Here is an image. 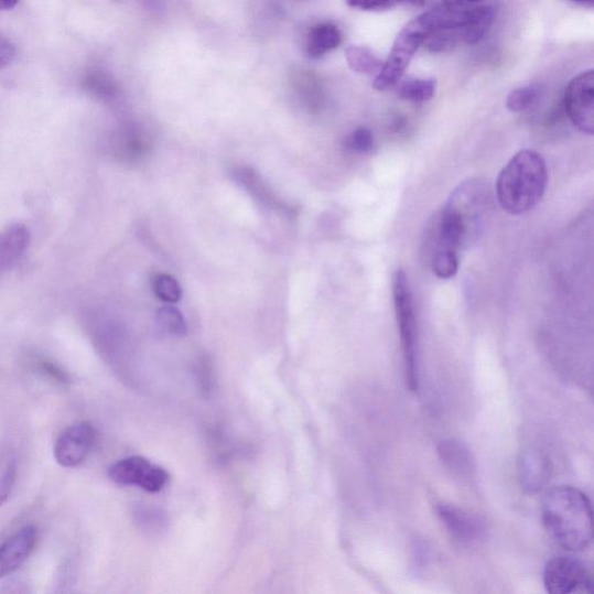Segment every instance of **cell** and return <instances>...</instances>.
Wrapping results in <instances>:
<instances>
[{"instance_id": "cell-1", "label": "cell", "mask_w": 594, "mask_h": 594, "mask_svg": "<svg viewBox=\"0 0 594 594\" xmlns=\"http://www.w3.org/2000/svg\"><path fill=\"white\" fill-rule=\"evenodd\" d=\"M494 209V195L487 181L475 179L457 186L439 223V247L458 251L475 244Z\"/></svg>"}, {"instance_id": "cell-2", "label": "cell", "mask_w": 594, "mask_h": 594, "mask_svg": "<svg viewBox=\"0 0 594 594\" xmlns=\"http://www.w3.org/2000/svg\"><path fill=\"white\" fill-rule=\"evenodd\" d=\"M542 523L549 537L566 552H584L593 540L591 500L574 487L553 488L543 498Z\"/></svg>"}, {"instance_id": "cell-3", "label": "cell", "mask_w": 594, "mask_h": 594, "mask_svg": "<svg viewBox=\"0 0 594 594\" xmlns=\"http://www.w3.org/2000/svg\"><path fill=\"white\" fill-rule=\"evenodd\" d=\"M547 183V166L540 153L522 150L500 171L496 182V197L506 213L522 215L540 203Z\"/></svg>"}, {"instance_id": "cell-4", "label": "cell", "mask_w": 594, "mask_h": 594, "mask_svg": "<svg viewBox=\"0 0 594 594\" xmlns=\"http://www.w3.org/2000/svg\"><path fill=\"white\" fill-rule=\"evenodd\" d=\"M392 298L403 348L407 385L411 391H417L420 382L417 368V322L409 280L403 270L393 274Z\"/></svg>"}, {"instance_id": "cell-5", "label": "cell", "mask_w": 594, "mask_h": 594, "mask_svg": "<svg viewBox=\"0 0 594 594\" xmlns=\"http://www.w3.org/2000/svg\"><path fill=\"white\" fill-rule=\"evenodd\" d=\"M424 33L413 21L396 37L389 56L384 61L379 75L374 79V89L386 91L402 79L414 54L423 47Z\"/></svg>"}, {"instance_id": "cell-6", "label": "cell", "mask_w": 594, "mask_h": 594, "mask_svg": "<svg viewBox=\"0 0 594 594\" xmlns=\"http://www.w3.org/2000/svg\"><path fill=\"white\" fill-rule=\"evenodd\" d=\"M543 584L552 594H591L594 583L585 563L575 558L559 557L547 562Z\"/></svg>"}, {"instance_id": "cell-7", "label": "cell", "mask_w": 594, "mask_h": 594, "mask_svg": "<svg viewBox=\"0 0 594 594\" xmlns=\"http://www.w3.org/2000/svg\"><path fill=\"white\" fill-rule=\"evenodd\" d=\"M109 479L119 486H137L148 493H160L169 482L165 469L152 465L142 456H131L116 462L108 468Z\"/></svg>"}, {"instance_id": "cell-8", "label": "cell", "mask_w": 594, "mask_h": 594, "mask_svg": "<svg viewBox=\"0 0 594 594\" xmlns=\"http://www.w3.org/2000/svg\"><path fill=\"white\" fill-rule=\"evenodd\" d=\"M565 112L582 133L594 131V72L586 71L572 79L564 96Z\"/></svg>"}, {"instance_id": "cell-9", "label": "cell", "mask_w": 594, "mask_h": 594, "mask_svg": "<svg viewBox=\"0 0 594 594\" xmlns=\"http://www.w3.org/2000/svg\"><path fill=\"white\" fill-rule=\"evenodd\" d=\"M96 439V430L89 423H77L65 429L54 446L57 464L63 468L80 466L93 452Z\"/></svg>"}, {"instance_id": "cell-10", "label": "cell", "mask_w": 594, "mask_h": 594, "mask_svg": "<svg viewBox=\"0 0 594 594\" xmlns=\"http://www.w3.org/2000/svg\"><path fill=\"white\" fill-rule=\"evenodd\" d=\"M435 511L449 534L457 543L474 544L486 537L487 526L479 516L451 504H438Z\"/></svg>"}, {"instance_id": "cell-11", "label": "cell", "mask_w": 594, "mask_h": 594, "mask_svg": "<svg viewBox=\"0 0 594 594\" xmlns=\"http://www.w3.org/2000/svg\"><path fill=\"white\" fill-rule=\"evenodd\" d=\"M37 542L34 526H25L0 544V580H3L23 565L33 554Z\"/></svg>"}, {"instance_id": "cell-12", "label": "cell", "mask_w": 594, "mask_h": 594, "mask_svg": "<svg viewBox=\"0 0 594 594\" xmlns=\"http://www.w3.org/2000/svg\"><path fill=\"white\" fill-rule=\"evenodd\" d=\"M519 482L528 495L541 493L553 475L552 462L546 454L533 449H526L519 454Z\"/></svg>"}, {"instance_id": "cell-13", "label": "cell", "mask_w": 594, "mask_h": 594, "mask_svg": "<svg viewBox=\"0 0 594 594\" xmlns=\"http://www.w3.org/2000/svg\"><path fill=\"white\" fill-rule=\"evenodd\" d=\"M490 24H477L428 35L423 47L434 54L449 53L454 50L477 45L489 33Z\"/></svg>"}, {"instance_id": "cell-14", "label": "cell", "mask_w": 594, "mask_h": 594, "mask_svg": "<svg viewBox=\"0 0 594 594\" xmlns=\"http://www.w3.org/2000/svg\"><path fill=\"white\" fill-rule=\"evenodd\" d=\"M291 85L301 105L307 112L321 111L325 90L321 77L312 71L295 68L291 74Z\"/></svg>"}, {"instance_id": "cell-15", "label": "cell", "mask_w": 594, "mask_h": 594, "mask_svg": "<svg viewBox=\"0 0 594 594\" xmlns=\"http://www.w3.org/2000/svg\"><path fill=\"white\" fill-rule=\"evenodd\" d=\"M31 239L26 226L11 225L0 233V272L12 269L29 248Z\"/></svg>"}, {"instance_id": "cell-16", "label": "cell", "mask_w": 594, "mask_h": 594, "mask_svg": "<svg viewBox=\"0 0 594 594\" xmlns=\"http://www.w3.org/2000/svg\"><path fill=\"white\" fill-rule=\"evenodd\" d=\"M438 454L446 468L460 478H469L475 473L474 456L469 449L457 440H444L438 445Z\"/></svg>"}, {"instance_id": "cell-17", "label": "cell", "mask_w": 594, "mask_h": 594, "mask_svg": "<svg viewBox=\"0 0 594 594\" xmlns=\"http://www.w3.org/2000/svg\"><path fill=\"white\" fill-rule=\"evenodd\" d=\"M342 42L343 34L337 25L333 23H321L307 32L305 53L311 58L318 60L337 50L342 45Z\"/></svg>"}, {"instance_id": "cell-18", "label": "cell", "mask_w": 594, "mask_h": 594, "mask_svg": "<svg viewBox=\"0 0 594 594\" xmlns=\"http://www.w3.org/2000/svg\"><path fill=\"white\" fill-rule=\"evenodd\" d=\"M345 58L352 72L365 76L377 77L384 65V60L376 52L364 46L347 47Z\"/></svg>"}, {"instance_id": "cell-19", "label": "cell", "mask_w": 594, "mask_h": 594, "mask_svg": "<svg viewBox=\"0 0 594 594\" xmlns=\"http://www.w3.org/2000/svg\"><path fill=\"white\" fill-rule=\"evenodd\" d=\"M112 148L116 159L128 163L138 161L143 155L145 143L137 131L126 130L116 138Z\"/></svg>"}, {"instance_id": "cell-20", "label": "cell", "mask_w": 594, "mask_h": 594, "mask_svg": "<svg viewBox=\"0 0 594 594\" xmlns=\"http://www.w3.org/2000/svg\"><path fill=\"white\" fill-rule=\"evenodd\" d=\"M436 83L431 78H412L403 82L398 90L399 97L411 102H426L435 95Z\"/></svg>"}, {"instance_id": "cell-21", "label": "cell", "mask_w": 594, "mask_h": 594, "mask_svg": "<svg viewBox=\"0 0 594 594\" xmlns=\"http://www.w3.org/2000/svg\"><path fill=\"white\" fill-rule=\"evenodd\" d=\"M542 96L539 85H526L510 93L506 99V107L512 114H521L534 107Z\"/></svg>"}, {"instance_id": "cell-22", "label": "cell", "mask_w": 594, "mask_h": 594, "mask_svg": "<svg viewBox=\"0 0 594 594\" xmlns=\"http://www.w3.org/2000/svg\"><path fill=\"white\" fill-rule=\"evenodd\" d=\"M431 268L440 279L454 277L458 270L457 251L446 247H439L432 256Z\"/></svg>"}, {"instance_id": "cell-23", "label": "cell", "mask_w": 594, "mask_h": 594, "mask_svg": "<svg viewBox=\"0 0 594 594\" xmlns=\"http://www.w3.org/2000/svg\"><path fill=\"white\" fill-rule=\"evenodd\" d=\"M86 85L93 95L104 101H114L119 94L116 80L104 72L93 74Z\"/></svg>"}, {"instance_id": "cell-24", "label": "cell", "mask_w": 594, "mask_h": 594, "mask_svg": "<svg viewBox=\"0 0 594 594\" xmlns=\"http://www.w3.org/2000/svg\"><path fill=\"white\" fill-rule=\"evenodd\" d=\"M345 2L352 9L367 12H380L402 4L422 7L426 3V0H345Z\"/></svg>"}, {"instance_id": "cell-25", "label": "cell", "mask_w": 594, "mask_h": 594, "mask_svg": "<svg viewBox=\"0 0 594 594\" xmlns=\"http://www.w3.org/2000/svg\"><path fill=\"white\" fill-rule=\"evenodd\" d=\"M158 321L161 327L169 334L185 336L187 333V325L183 315L173 306L161 307L158 314Z\"/></svg>"}, {"instance_id": "cell-26", "label": "cell", "mask_w": 594, "mask_h": 594, "mask_svg": "<svg viewBox=\"0 0 594 594\" xmlns=\"http://www.w3.org/2000/svg\"><path fill=\"white\" fill-rule=\"evenodd\" d=\"M237 175L239 183L244 184L259 201L268 205H276V201H272L273 197L271 193L267 190L266 185L262 184L255 171L241 169L237 172Z\"/></svg>"}, {"instance_id": "cell-27", "label": "cell", "mask_w": 594, "mask_h": 594, "mask_svg": "<svg viewBox=\"0 0 594 594\" xmlns=\"http://www.w3.org/2000/svg\"><path fill=\"white\" fill-rule=\"evenodd\" d=\"M153 291L168 303H177L182 298L180 283L168 274H160L153 280Z\"/></svg>"}, {"instance_id": "cell-28", "label": "cell", "mask_w": 594, "mask_h": 594, "mask_svg": "<svg viewBox=\"0 0 594 594\" xmlns=\"http://www.w3.org/2000/svg\"><path fill=\"white\" fill-rule=\"evenodd\" d=\"M18 477L17 462L14 458L8 462V465L0 476V508L8 503L14 489Z\"/></svg>"}, {"instance_id": "cell-29", "label": "cell", "mask_w": 594, "mask_h": 594, "mask_svg": "<svg viewBox=\"0 0 594 594\" xmlns=\"http://www.w3.org/2000/svg\"><path fill=\"white\" fill-rule=\"evenodd\" d=\"M345 145L347 149L355 152H369L374 145L372 133L368 128H358L354 131V133L348 136Z\"/></svg>"}, {"instance_id": "cell-30", "label": "cell", "mask_w": 594, "mask_h": 594, "mask_svg": "<svg viewBox=\"0 0 594 594\" xmlns=\"http://www.w3.org/2000/svg\"><path fill=\"white\" fill-rule=\"evenodd\" d=\"M39 369L46 374L47 377L53 379L54 381L65 384L67 382V374H65L63 370H61L55 364L46 360L41 359L37 361Z\"/></svg>"}, {"instance_id": "cell-31", "label": "cell", "mask_w": 594, "mask_h": 594, "mask_svg": "<svg viewBox=\"0 0 594 594\" xmlns=\"http://www.w3.org/2000/svg\"><path fill=\"white\" fill-rule=\"evenodd\" d=\"M14 57L15 48L13 43L8 37L0 34V69L8 67Z\"/></svg>"}, {"instance_id": "cell-32", "label": "cell", "mask_w": 594, "mask_h": 594, "mask_svg": "<svg viewBox=\"0 0 594 594\" xmlns=\"http://www.w3.org/2000/svg\"><path fill=\"white\" fill-rule=\"evenodd\" d=\"M480 0H443V6L447 8H472L473 4Z\"/></svg>"}, {"instance_id": "cell-33", "label": "cell", "mask_w": 594, "mask_h": 594, "mask_svg": "<svg viewBox=\"0 0 594 594\" xmlns=\"http://www.w3.org/2000/svg\"><path fill=\"white\" fill-rule=\"evenodd\" d=\"M19 3V0H0V11H8L14 9Z\"/></svg>"}, {"instance_id": "cell-34", "label": "cell", "mask_w": 594, "mask_h": 594, "mask_svg": "<svg viewBox=\"0 0 594 594\" xmlns=\"http://www.w3.org/2000/svg\"><path fill=\"white\" fill-rule=\"evenodd\" d=\"M570 2L588 9H592L594 4V0H570Z\"/></svg>"}]
</instances>
